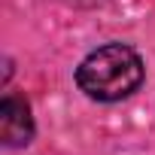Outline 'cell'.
<instances>
[{
  "label": "cell",
  "instance_id": "cell-1",
  "mask_svg": "<svg viewBox=\"0 0 155 155\" xmlns=\"http://www.w3.org/2000/svg\"><path fill=\"white\" fill-rule=\"evenodd\" d=\"M79 88L94 101H122L143 82V61L131 46L113 43L91 52L76 70Z\"/></svg>",
  "mask_w": 155,
  "mask_h": 155
},
{
  "label": "cell",
  "instance_id": "cell-2",
  "mask_svg": "<svg viewBox=\"0 0 155 155\" xmlns=\"http://www.w3.org/2000/svg\"><path fill=\"white\" fill-rule=\"evenodd\" d=\"M34 137V119H31V107L15 97V94H6L3 104H0V140L9 149H18V146H28Z\"/></svg>",
  "mask_w": 155,
  "mask_h": 155
}]
</instances>
